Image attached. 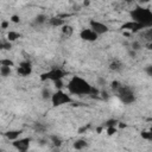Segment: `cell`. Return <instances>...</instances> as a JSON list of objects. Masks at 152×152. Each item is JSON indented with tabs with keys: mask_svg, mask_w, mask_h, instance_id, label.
I'll list each match as a JSON object with an SVG mask.
<instances>
[{
	"mask_svg": "<svg viewBox=\"0 0 152 152\" xmlns=\"http://www.w3.org/2000/svg\"><path fill=\"white\" fill-rule=\"evenodd\" d=\"M66 89L69 94L71 95H77V96H84V95H97L99 90L91 86L87 80L82 78L81 76H72L68 84Z\"/></svg>",
	"mask_w": 152,
	"mask_h": 152,
	"instance_id": "obj_1",
	"label": "cell"
},
{
	"mask_svg": "<svg viewBox=\"0 0 152 152\" xmlns=\"http://www.w3.org/2000/svg\"><path fill=\"white\" fill-rule=\"evenodd\" d=\"M131 20L142 26V28H150L152 26V11L150 8L137 6L129 12Z\"/></svg>",
	"mask_w": 152,
	"mask_h": 152,
	"instance_id": "obj_2",
	"label": "cell"
},
{
	"mask_svg": "<svg viewBox=\"0 0 152 152\" xmlns=\"http://www.w3.org/2000/svg\"><path fill=\"white\" fill-rule=\"evenodd\" d=\"M118 99L124 103V104H132L133 102H135L137 100V95L135 91L129 87V86H125L122 84L120 87V89L115 93Z\"/></svg>",
	"mask_w": 152,
	"mask_h": 152,
	"instance_id": "obj_3",
	"label": "cell"
},
{
	"mask_svg": "<svg viewBox=\"0 0 152 152\" xmlns=\"http://www.w3.org/2000/svg\"><path fill=\"white\" fill-rule=\"evenodd\" d=\"M66 75V72L62 69V68H52L45 72H43L40 75V81L45 82V81H52V82H56V81H59V80H63L64 76Z\"/></svg>",
	"mask_w": 152,
	"mask_h": 152,
	"instance_id": "obj_4",
	"label": "cell"
},
{
	"mask_svg": "<svg viewBox=\"0 0 152 152\" xmlns=\"http://www.w3.org/2000/svg\"><path fill=\"white\" fill-rule=\"evenodd\" d=\"M50 100H51V103L53 107H61V106L68 104L72 101L71 96L63 90H56L55 93H52V96Z\"/></svg>",
	"mask_w": 152,
	"mask_h": 152,
	"instance_id": "obj_5",
	"label": "cell"
},
{
	"mask_svg": "<svg viewBox=\"0 0 152 152\" xmlns=\"http://www.w3.org/2000/svg\"><path fill=\"white\" fill-rule=\"evenodd\" d=\"M89 28H90L93 32H95L97 36L104 34V33H107V32L109 31V27H108L104 23L99 21V20H95V19H91V20L89 21Z\"/></svg>",
	"mask_w": 152,
	"mask_h": 152,
	"instance_id": "obj_6",
	"label": "cell"
},
{
	"mask_svg": "<svg viewBox=\"0 0 152 152\" xmlns=\"http://www.w3.org/2000/svg\"><path fill=\"white\" fill-rule=\"evenodd\" d=\"M30 144H31V138H19L17 140H14L12 142L13 147L18 151V152H27L30 148Z\"/></svg>",
	"mask_w": 152,
	"mask_h": 152,
	"instance_id": "obj_7",
	"label": "cell"
},
{
	"mask_svg": "<svg viewBox=\"0 0 152 152\" xmlns=\"http://www.w3.org/2000/svg\"><path fill=\"white\" fill-rule=\"evenodd\" d=\"M17 72L18 75L23 76V77H27L32 74V64L30 61H23L19 63L18 68H17Z\"/></svg>",
	"mask_w": 152,
	"mask_h": 152,
	"instance_id": "obj_8",
	"label": "cell"
},
{
	"mask_svg": "<svg viewBox=\"0 0 152 152\" xmlns=\"http://www.w3.org/2000/svg\"><path fill=\"white\" fill-rule=\"evenodd\" d=\"M80 38L84 42H95L99 38V36L90 28H82L80 32Z\"/></svg>",
	"mask_w": 152,
	"mask_h": 152,
	"instance_id": "obj_9",
	"label": "cell"
},
{
	"mask_svg": "<svg viewBox=\"0 0 152 152\" xmlns=\"http://www.w3.org/2000/svg\"><path fill=\"white\" fill-rule=\"evenodd\" d=\"M121 30L131 31V32H139V31H141V30H144V28H142V26H140L139 24H137V23L129 20V21H126V23H124V24L121 25Z\"/></svg>",
	"mask_w": 152,
	"mask_h": 152,
	"instance_id": "obj_10",
	"label": "cell"
},
{
	"mask_svg": "<svg viewBox=\"0 0 152 152\" xmlns=\"http://www.w3.org/2000/svg\"><path fill=\"white\" fill-rule=\"evenodd\" d=\"M48 20H49V17H48L45 13H39V14H37V15L33 18L32 24H33L34 26H42V25L46 24Z\"/></svg>",
	"mask_w": 152,
	"mask_h": 152,
	"instance_id": "obj_11",
	"label": "cell"
},
{
	"mask_svg": "<svg viewBox=\"0 0 152 152\" xmlns=\"http://www.w3.org/2000/svg\"><path fill=\"white\" fill-rule=\"evenodd\" d=\"M109 69L114 72H120L124 69V63L120 59H113L109 64Z\"/></svg>",
	"mask_w": 152,
	"mask_h": 152,
	"instance_id": "obj_12",
	"label": "cell"
},
{
	"mask_svg": "<svg viewBox=\"0 0 152 152\" xmlns=\"http://www.w3.org/2000/svg\"><path fill=\"white\" fill-rule=\"evenodd\" d=\"M48 24L50 25V26H53V27H62L64 24H65V21L61 18V17H51V18H49V20H48Z\"/></svg>",
	"mask_w": 152,
	"mask_h": 152,
	"instance_id": "obj_13",
	"label": "cell"
},
{
	"mask_svg": "<svg viewBox=\"0 0 152 152\" xmlns=\"http://www.w3.org/2000/svg\"><path fill=\"white\" fill-rule=\"evenodd\" d=\"M21 133H23V131H20V129H11V131H7V132L5 133V135H6L7 139L14 141V140L19 139V137H20Z\"/></svg>",
	"mask_w": 152,
	"mask_h": 152,
	"instance_id": "obj_14",
	"label": "cell"
},
{
	"mask_svg": "<svg viewBox=\"0 0 152 152\" xmlns=\"http://www.w3.org/2000/svg\"><path fill=\"white\" fill-rule=\"evenodd\" d=\"M72 147L75 150H77V151H82V150H84V148L88 147V141L86 139H77V140L74 141Z\"/></svg>",
	"mask_w": 152,
	"mask_h": 152,
	"instance_id": "obj_15",
	"label": "cell"
},
{
	"mask_svg": "<svg viewBox=\"0 0 152 152\" xmlns=\"http://www.w3.org/2000/svg\"><path fill=\"white\" fill-rule=\"evenodd\" d=\"M72 33H74V28H72V26H70V25H68V24H64V25L62 26V34H63L65 38L71 37Z\"/></svg>",
	"mask_w": 152,
	"mask_h": 152,
	"instance_id": "obj_16",
	"label": "cell"
},
{
	"mask_svg": "<svg viewBox=\"0 0 152 152\" xmlns=\"http://www.w3.org/2000/svg\"><path fill=\"white\" fill-rule=\"evenodd\" d=\"M21 37V34L19 33V32H17V31H10L8 33H7V40L8 42H14V40H17V39H19Z\"/></svg>",
	"mask_w": 152,
	"mask_h": 152,
	"instance_id": "obj_17",
	"label": "cell"
},
{
	"mask_svg": "<svg viewBox=\"0 0 152 152\" xmlns=\"http://www.w3.org/2000/svg\"><path fill=\"white\" fill-rule=\"evenodd\" d=\"M40 95H42V99H43V100H50L51 96H52V91H51L50 88L44 87V88L42 89V91H40Z\"/></svg>",
	"mask_w": 152,
	"mask_h": 152,
	"instance_id": "obj_18",
	"label": "cell"
},
{
	"mask_svg": "<svg viewBox=\"0 0 152 152\" xmlns=\"http://www.w3.org/2000/svg\"><path fill=\"white\" fill-rule=\"evenodd\" d=\"M12 49V43L8 42L7 39H0V50H11Z\"/></svg>",
	"mask_w": 152,
	"mask_h": 152,
	"instance_id": "obj_19",
	"label": "cell"
},
{
	"mask_svg": "<svg viewBox=\"0 0 152 152\" xmlns=\"http://www.w3.org/2000/svg\"><path fill=\"white\" fill-rule=\"evenodd\" d=\"M12 74V68L11 66H0V75L2 77H8Z\"/></svg>",
	"mask_w": 152,
	"mask_h": 152,
	"instance_id": "obj_20",
	"label": "cell"
},
{
	"mask_svg": "<svg viewBox=\"0 0 152 152\" xmlns=\"http://www.w3.org/2000/svg\"><path fill=\"white\" fill-rule=\"evenodd\" d=\"M142 49V44L139 42V40H133L132 42V44H131V50H133V51H140Z\"/></svg>",
	"mask_w": 152,
	"mask_h": 152,
	"instance_id": "obj_21",
	"label": "cell"
},
{
	"mask_svg": "<svg viewBox=\"0 0 152 152\" xmlns=\"http://www.w3.org/2000/svg\"><path fill=\"white\" fill-rule=\"evenodd\" d=\"M0 66H14V63L13 61L8 59V58H4V59H0Z\"/></svg>",
	"mask_w": 152,
	"mask_h": 152,
	"instance_id": "obj_22",
	"label": "cell"
},
{
	"mask_svg": "<svg viewBox=\"0 0 152 152\" xmlns=\"http://www.w3.org/2000/svg\"><path fill=\"white\" fill-rule=\"evenodd\" d=\"M121 86H122V83H120L119 81H113V82H110V88H112V90H113L114 93H116V91L120 89Z\"/></svg>",
	"mask_w": 152,
	"mask_h": 152,
	"instance_id": "obj_23",
	"label": "cell"
},
{
	"mask_svg": "<svg viewBox=\"0 0 152 152\" xmlns=\"http://www.w3.org/2000/svg\"><path fill=\"white\" fill-rule=\"evenodd\" d=\"M116 124H119V121H118L116 119H110V120H107L103 126H104L106 128H108V127H115Z\"/></svg>",
	"mask_w": 152,
	"mask_h": 152,
	"instance_id": "obj_24",
	"label": "cell"
},
{
	"mask_svg": "<svg viewBox=\"0 0 152 152\" xmlns=\"http://www.w3.org/2000/svg\"><path fill=\"white\" fill-rule=\"evenodd\" d=\"M51 141H52L53 145L57 146V147H59V146L62 145V142H63V140H62L59 137H57V135H52V137H51Z\"/></svg>",
	"mask_w": 152,
	"mask_h": 152,
	"instance_id": "obj_25",
	"label": "cell"
},
{
	"mask_svg": "<svg viewBox=\"0 0 152 152\" xmlns=\"http://www.w3.org/2000/svg\"><path fill=\"white\" fill-rule=\"evenodd\" d=\"M141 138L146 140H152V133L150 131H142L141 132Z\"/></svg>",
	"mask_w": 152,
	"mask_h": 152,
	"instance_id": "obj_26",
	"label": "cell"
},
{
	"mask_svg": "<svg viewBox=\"0 0 152 152\" xmlns=\"http://www.w3.org/2000/svg\"><path fill=\"white\" fill-rule=\"evenodd\" d=\"M53 83H55V87L57 88V90H62V88L64 87V84H63V80L56 81V82H53Z\"/></svg>",
	"mask_w": 152,
	"mask_h": 152,
	"instance_id": "obj_27",
	"label": "cell"
},
{
	"mask_svg": "<svg viewBox=\"0 0 152 152\" xmlns=\"http://www.w3.org/2000/svg\"><path fill=\"white\" fill-rule=\"evenodd\" d=\"M12 23H19L20 21V17L19 15H17V14H14V15H12L11 17V19H10Z\"/></svg>",
	"mask_w": 152,
	"mask_h": 152,
	"instance_id": "obj_28",
	"label": "cell"
},
{
	"mask_svg": "<svg viewBox=\"0 0 152 152\" xmlns=\"http://www.w3.org/2000/svg\"><path fill=\"white\" fill-rule=\"evenodd\" d=\"M145 71L147 72V75H148V76H152V65H146Z\"/></svg>",
	"mask_w": 152,
	"mask_h": 152,
	"instance_id": "obj_29",
	"label": "cell"
},
{
	"mask_svg": "<svg viewBox=\"0 0 152 152\" xmlns=\"http://www.w3.org/2000/svg\"><path fill=\"white\" fill-rule=\"evenodd\" d=\"M115 132H116V128H115V127H108V128H107V133H108L109 135L114 134Z\"/></svg>",
	"mask_w": 152,
	"mask_h": 152,
	"instance_id": "obj_30",
	"label": "cell"
},
{
	"mask_svg": "<svg viewBox=\"0 0 152 152\" xmlns=\"http://www.w3.org/2000/svg\"><path fill=\"white\" fill-rule=\"evenodd\" d=\"M128 55H129L131 57H133V58H134V57H135V55H137V52H135V51H133V50H129V51H128Z\"/></svg>",
	"mask_w": 152,
	"mask_h": 152,
	"instance_id": "obj_31",
	"label": "cell"
},
{
	"mask_svg": "<svg viewBox=\"0 0 152 152\" xmlns=\"http://www.w3.org/2000/svg\"><path fill=\"white\" fill-rule=\"evenodd\" d=\"M8 24H10V21H2V24H1V27H2V28H6V27L8 26Z\"/></svg>",
	"mask_w": 152,
	"mask_h": 152,
	"instance_id": "obj_32",
	"label": "cell"
},
{
	"mask_svg": "<svg viewBox=\"0 0 152 152\" xmlns=\"http://www.w3.org/2000/svg\"><path fill=\"white\" fill-rule=\"evenodd\" d=\"M89 127H90V125H88V126H84V127H82V128H81V129H80L78 132H80V133H82L83 131H87V129H88Z\"/></svg>",
	"mask_w": 152,
	"mask_h": 152,
	"instance_id": "obj_33",
	"label": "cell"
},
{
	"mask_svg": "<svg viewBox=\"0 0 152 152\" xmlns=\"http://www.w3.org/2000/svg\"><path fill=\"white\" fill-rule=\"evenodd\" d=\"M102 94H103V96H102V97H103V99H108V94H107V93H106V91H103V93H102Z\"/></svg>",
	"mask_w": 152,
	"mask_h": 152,
	"instance_id": "obj_34",
	"label": "cell"
},
{
	"mask_svg": "<svg viewBox=\"0 0 152 152\" xmlns=\"http://www.w3.org/2000/svg\"><path fill=\"white\" fill-rule=\"evenodd\" d=\"M0 152H5V151H2V150H0Z\"/></svg>",
	"mask_w": 152,
	"mask_h": 152,
	"instance_id": "obj_35",
	"label": "cell"
}]
</instances>
